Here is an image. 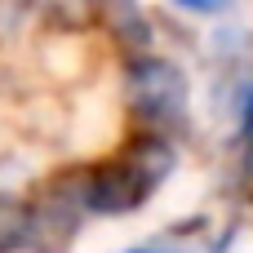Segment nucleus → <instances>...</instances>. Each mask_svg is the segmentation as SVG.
<instances>
[{
  "instance_id": "f257e3e1",
  "label": "nucleus",
  "mask_w": 253,
  "mask_h": 253,
  "mask_svg": "<svg viewBox=\"0 0 253 253\" xmlns=\"http://www.w3.org/2000/svg\"><path fill=\"white\" fill-rule=\"evenodd\" d=\"M173 160H178L173 138L147 129L138 142L125 147V156H116L107 165L71 169V173H62V182L89 218H125V213H138L156 196V187L173 173Z\"/></svg>"
},
{
  "instance_id": "f03ea898",
  "label": "nucleus",
  "mask_w": 253,
  "mask_h": 253,
  "mask_svg": "<svg viewBox=\"0 0 253 253\" xmlns=\"http://www.w3.org/2000/svg\"><path fill=\"white\" fill-rule=\"evenodd\" d=\"M129 102H133V116L151 133L169 138V133L187 129L191 89H187V76L165 58H138L129 67Z\"/></svg>"
},
{
  "instance_id": "7ed1b4c3",
  "label": "nucleus",
  "mask_w": 253,
  "mask_h": 253,
  "mask_svg": "<svg viewBox=\"0 0 253 253\" xmlns=\"http://www.w3.org/2000/svg\"><path fill=\"white\" fill-rule=\"evenodd\" d=\"M31 249V205L0 191V253Z\"/></svg>"
},
{
  "instance_id": "20e7f679",
  "label": "nucleus",
  "mask_w": 253,
  "mask_h": 253,
  "mask_svg": "<svg viewBox=\"0 0 253 253\" xmlns=\"http://www.w3.org/2000/svg\"><path fill=\"white\" fill-rule=\"evenodd\" d=\"M173 4H182L187 13H205V18H213V13H227V9H231V0H173Z\"/></svg>"
},
{
  "instance_id": "39448f33",
  "label": "nucleus",
  "mask_w": 253,
  "mask_h": 253,
  "mask_svg": "<svg viewBox=\"0 0 253 253\" xmlns=\"http://www.w3.org/2000/svg\"><path fill=\"white\" fill-rule=\"evenodd\" d=\"M125 253H191V249H182V236H165V240H147V245H138V249H125Z\"/></svg>"
}]
</instances>
